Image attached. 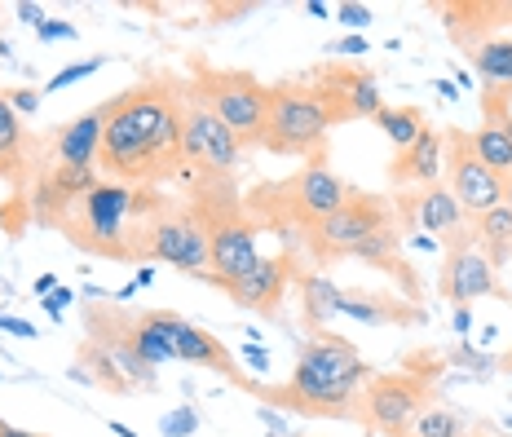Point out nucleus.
<instances>
[{"label":"nucleus","instance_id":"f257e3e1","mask_svg":"<svg viewBox=\"0 0 512 437\" xmlns=\"http://www.w3.org/2000/svg\"><path fill=\"white\" fill-rule=\"evenodd\" d=\"M98 173L106 181L155 190L164 181H190L181 155V111L173 80H146L102 102Z\"/></svg>","mask_w":512,"mask_h":437},{"label":"nucleus","instance_id":"f03ea898","mask_svg":"<svg viewBox=\"0 0 512 437\" xmlns=\"http://www.w3.org/2000/svg\"><path fill=\"white\" fill-rule=\"evenodd\" d=\"M376 371L362 362V354L336 332L301 340L296 371L287 385H248V393L265 407H283L309 420H362V389Z\"/></svg>","mask_w":512,"mask_h":437},{"label":"nucleus","instance_id":"7ed1b4c3","mask_svg":"<svg viewBox=\"0 0 512 437\" xmlns=\"http://www.w3.org/2000/svg\"><path fill=\"white\" fill-rule=\"evenodd\" d=\"M164 204L159 190H137L120 186V181H98L93 190L62 212L53 226L62 230V239L71 248H80L84 257H102V261H151V217Z\"/></svg>","mask_w":512,"mask_h":437},{"label":"nucleus","instance_id":"20e7f679","mask_svg":"<svg viewBox=\"0 0 512 437\" xmlns=\"http://www.w3.org/2000/svg\"><path fill=\"white\" fill-rule=\"evenodd\" d=\"M349 181L332 173V164H301L292 177L261 181L243 195V208L256 221V230H279L292 234V248L305 239L309 230H318L332 212L349 199Z\"/></svg>","mask_w":512,"mask_h":437},{"label":"nucleus","instance_id":"39448f33","mask_svg":"<svg viewBox=\"0 0 512 437\" xmlns=\"http://www.w3.org/2000/svg\"><path fill=\"white\" fill-rule=\"evenodd\" d=\"M336 129L327 102L318 98V89L301 80L270 84V120H265L261 151L270 155H292L305 164H327V133Z\"/></svg>","mask_w":512,"mask_h":437},{"label":"nucleus","instance_id":"423d86ee","mask_svg":"<svg viewBox=\"0 0 512 437\" xmlns=\"http://www.w3.org/2000/svg\"><path fill=\"white\" fill-rule=\"evenodd\" d=\"M186 84H190V93L239 137L243 151H248V146L261 151L265 120H270V84H261L252 71L208 67V62H195Z\"/></svg>","mask_w":512,"mask_h":437},{"label":"nucleus","instance_id":"0eeeda50","mask_svg":"<svg viewBox=\"0 0 512 437\" xmlns=\"http://www.w3.org/2000/svg\"><path fill=\"white\" fill-rule=\"evenodd\" d=\"M446 371V358L433 354L424 371H376L362 389V433L371 437H407L415 415L437 402V376Z\"/></svg>","mask_w":512,"mask_h":437},{"label":"nucleus","instance_id":"6e6552de","mask_svg":"<svg viewBox=\"0 0 512 437\" xmlns=\"http://www.w3.org/2000/svg\"><path fill=\"white\" fill-rule=\"evenodd\" d=\"M384 226H398V208L389 195L376 190H349V199L318 230H309L296 252H305L309 265H332L340 257H358Z\"/></svg>","mask_w":512,"mask_h":437},{"label":"nucleus","instance_id":"1a4fd4ad","mask_svg":"<svg viewBox=\"0 0 512 437\" xmlns=\"http://www.w3.org/2000/svg\"><path fill=\"white\" fill-rule=\"evenodd\" d=\"M177 111H181V155L190 177H234L243 159V146L204 102L190 93L186 80H177Z\"/></svg>","mask_w":512,"mask_h":437},{"label":"nucleus","instance_id":"9d476101","mask_svg":"<svg viewBox=\"0 0 512 437\" xmlns=\"http://www.w3.org/2000/svg\"><path fill=\"white\" fill-rule=\"evenodd\" d=\"M151 261H168L181 274H195L208 283V261H212V243H208V226L199 221V212L186 199H168L155 208L151 217Z\"/></svg>","mask_w":512,"mask_h":437},{"label":"nucleus","instance_id":"9b49d317","mask_svg":"<svg viewBox=\"0 0 512 437\" xmlns=\"http://www.w3.org/2000/svg\"><path fill=\"white\" fill-rule=\"evenodd\" d=\"M318 89V98L327 102L336 124H354V120H376L384 111L380 84L362 62H323L305 76Z\"/></svg>","mask_w":512,"mask_h":437},{"label":"nucleus","instance_id":"f8f14e48","mask_svg":"<svg viewBox=\"0 0 512 437\" xmlns=\"http://www.w3.org/2000/svg\"><path fill=\"white\" fill-rule=\"evenodd\" d=\"M442 173H446V190L455 195V204L464 208L468 221L504 204V177L490 173L482 159L473 155L464 129H446V164H442Z\"/></svg>","mask_w":512,"mask_h":437},{"label":"nucleus","instance_id":"ddd939ff","mask_svg":"<svg viewBox=\"0 0 512 437\" xmlns=\"http://www.w3.org/2000/svg\"><path fill=\"white\" fill-rule=\"evenodd\" d=\"M398 208V226L407 230H433V239L446 248H460V243H473V230H468L464 208L455 204V195L446 190V181H433L424 190H398L393 199Z\"/></svg>","mask_w":512,"mask_h":437},{"label":"nucleus","instance_id":"4468645a","mask_svg":"<svg viewBox=\"0 0 512 437\" xmlns=\"http://www.w3.org/2000/svg\"><path fill=\"white\" fill-rule=\"evenodd\" d=\"M301 279V252L296 248H283L274 257H261L243 274L239 283H230V301L239 309H252L256 318H283V296H287V283Z\"/></svg>","mask_w":512,"mask_h":437},{"label":"nucleus","instance_id":"2eb2a0df","mask_svg":"<svg viewBox=\"0 0 512 437\" xmlns=\"http://www.w3.org/2000/svg\"><path fill=\"white\" fill-rule=\"evenodd\" d=\"M437 292L446 296L455 309H468L482 296H499V301H512V292L504 287V279L495 274L482 252L473 243H460V248H446V265L437 274Z\"/></svg>","mask_w":512,"mask_h":437},{"label":"nucleus","instance_id":"dca6fc26","mask_svg":"<svg viewBox=\"0 0 512 437\" xmlns=\"http://www.w3.org/2000/svg\"><path fill=\"white\" fill-rule=\"evenodd\" d=\"M168 345H173V362H190V367H208L217 371V376H226L234 389H248L252 380L239 371V362H234V354L226 345H221V336L204 332V327L186 323L181 314L168 318Z\"/></svg>","mask_w":512,"mask_h":437},{"label":"nucleus","instance_id":"f3484780","mask_svg":"<svg viewBox=\"0 0 512 437\" xmlns=\"http://www.w3.org/2000/svg\"><path fill=\"white\" fill-rule=\"evenodd\" d=\"M437 14H442V27L451 31L455 45L473 49L512 27V0H446V5H437Z\"/></svg>","mask_w":512,"mask_h":437},{"label":"nucleus","instance_id":"a211bd4d","mask_svg":"<svg viewBox=\"0 0 512 437\" xmlns=\"http://www.w3.org/2000/svg\"><path fill=\"white\" fill-rule=\"evenodd\" d=\"M336 318H354L362 327H420L429 314H424V305H415L398 292H362V287H354V292H340Z\"/></svg>","mask_w":512,"mask_h":437},{"label":"nucleus","instance_id":"6ab92c4d","mask_svg":"<svg viewBox=\"0 0 512 437\" xmlns=\"http://www.w3.org/2000/svg\"><path fill=\"white\" fill-rule=\"evenodd\" d=\"M442 164H446V133L429 124L407 151L393 155L389 181L398 190H424V186H433V181H442Z\"/></svg>","mask_w":512,"mask_h":437},{"label":"nucleus","instance_id":"aec40b11","mask_svg":"<svg viewBox=\"0 0 512 437\" xmlns=\"http://www.w3.org/2000/svg\"><path fill=\"white\" fill-rule=\"evenodd\" d=\"M98 151H102V106L76 115L53 137V164L62 168H98Z\"/></svg>","mask_w":512,"mask_h":437},{"label":"nucleus","instance_id":"412c9836","mask_svg":"<svg viewBox=\"0 0 512 437\" xmlns=\"http://www.w3.org/2000/svg\"><path fill=\"white\" fill-rule=\"evenodd\" d=\"M296 287H301V323H305V332H309V336L332 332L340 287L327 279V274H318V270H301Z\"/></svg>","mask_w":512,"mask_h":437},{"label":"nucleus","instance_id":"4be33fe9","mask_svg":"<svg viewBox=\"0 0 512 437\" xmlns=\"http://www.w3.org/2000/svg\"><path fill=\"white\" fill-rule=\"evenodd\" d=\"M468 230H473V248L482 252L495 270L512 261V208L508 204H499V208L482 212V217H473L468 221Z\"/></svg>","mask_w":512,"mask_h":437},{"label":"nucleus","instance_id":"5701e85b","mask_svg":"<svg viewBox=\"0 0 512 437\" xmlns=\"http://www.w3.org/2000/svg\"><path fill=\"white\" fill-rule=\"evenodd\" d=\"M482 89H512V36H490L482 45L468 49Z\"/></svg>","mask_w":512,"mask_h":437},{"label":"nucleus","instance_id":"b1692460","mask_svg":"<svg viewBox=\"0 0 512 437\" xmlns=\"http://www.w3.org/2000/svg\"><path fill=\"white\" fill-rule=\"evenodd\" d=\"M371 124H380V133L389 137L398 151H407L415 137L429 129V115H424L420 106H384V111H380Z\"/></svg>","mask_w":512,"mask_h":437},{"label":"nucleus","instance_id":"393cba45","mask_svg":"<svg viewBox=\"0 0 512 437\" xmlns=\"http://www.w3.org/2000/svg\"><path fill=\"white\" fill-rule=\"evenodd\" d=\"M407 437H468V415L451 402H433L415 415L411 433Z\"/></svg>","mask_w":512,"mask_h":437},{"label":"nucleus","instance_id":"a878e982","mask_svg":"<svg viewBox=\"0 0 512 437\" xmlns=\"http://www.w3.org/2000/svg\"><path fill=\"white\" fill-rule=\"evenodd\" d=\"M468 146H473V155L482 159L490 173H499V177L512 173V137L508 133L486 129V124H482L477 133H468Z\"/></svg>","mask_w":512,"mask_h":437},{"label":"nucleus","instance_id":"bb28decb","mask_svg":"<svg viewBox=\"0 0 512 437\" xmlns=\"http://www.w3.org/2000/svg\"><path fill=\"white\" fill-rule=\"evenodd\" d=\"M482 120L512 137V89H482Z\"/></svg>","mask_w":512,"mask_h":437},{"label":"nucleus","instance_id":"cd10ccee","mask_svg":"<svg viewBox=\"0 0 512 437\" xmlns=\"http://www.w3.org/2000/svg\"><path fill=\"white\" fill-rule=\"evenodd\" d=\"M23 146V124H18V111L9 106V98L0 93V155H18Z\"/></svg>","mask_w":512,"mask_h":437},{"label":"nucleus","instance_id":"c85d7f7f","mask_svg":"<svg viewBox=\"0 0 512 437\" xmlns=\"http://www.w3.org/2000/svg\"><path fill=\"white\" fill-rule=\"evenodd\" d=\"M102 67V58H89V62H71V67H62L58 76H53L49 84H45V93H58V89H67V84H76V80H89L93 71Z\"/></svg>","mask_w":512,"mask_h":437},{"label":"nucleus","instance_id":"c756f323","mask_svg":"<svg viewBox=\"0 0 512 437\" xmlns=\"http://www.w3.org/2000/svg\"><path fill=\"white\" fill-rule=\"evenodd\" d=\"M336 18L345 27H354V31H362L371 23V5H354V0H345V5H336Z\"/></svg>","mask_w":512,"mask_h":437},{"label":"nucleus","instance_id":"7c9ffc66","mask_svg":"<svg viewBox=\"0 0 512 437\" xmlns=\"http://www.w3.org/2000/svg\"><path fill=\"white\" fill-rule=\"evenodd\" d=\"M195 411H190V407H181V411H173V415H168V420H164V433L168 437H186V433H195Z\"/></svg>","mask_w":512,"mask_h":437},{"label":"nucleus","instance_id":"2f4dec72","mask_svg":"<svg viewBox=\"0 0 512 437\" xmlns=\"http://www.w3.org/2000/svg\"><path fill=\"white\" fill-rule=\"evenodd\" d=\"M5 98H9V106H14L18 115H31V111L40 106V93H36V89H9Z\"/></svg>","mask_w":512,"mask_h":437},{"label":"nucleus","instance_id":"473e14b6","mask_svg":"<svg viewBox=\"0 0 512 437\" xmlns=\"http://www.w3.org/2000/svg\"><path fill=\"white\" fill-rule=\"evenodd\" d=\"M252 0H239V5H212L208 9V14H212V23H234V18H239V14H252Z\"/></svg>","mask_w":512,"mask_h":437},{"label":"nucleus","instance_id":"72a5a7b5","mask_svg":"<svg viewBox=\"0 0 512 437\" xmlns=\"http://www.w3.org/2000/svg\"><path fill=\"white\" fill-rule=\"evenodd\" d=\"M36 36L40 40H76V27H71V23H49V18H45V23L36 27Z\"/></svg>","mask_w":512,"mask_h":437},{"label":"nucleus","instance_id":"f704fd0d","mask_svg":"<svg viewBox=\"0 0 512 437\" xmlns=\"http://www.w3.org/2000/svg\"><path fill=\"white\" fill-rule=\"evenodd\" d=\"M0 327H5V332H14V336H23V340L36 336V327L23 323V318H5V314H0Z\"/></svg>","mask_w":512,"mask_h":437},{"label":"nucleus","instance_id":"c9c22d12","mask_svg":"<svg viewBox=\"0 0 512 437\" xmlns=\"http://www.w3.org/2000/svg\"><path fill=\"white\" fill-rule=\"evenodd\" d=\"M67 301H71V292H67V287H58V292H49V296H45V301H40V305H45L49 314L58 318V314H62V305H67Z\"/></svg>","mask_w":512,"mask_h":437},{"label":"nucleus","instance_id":"e433bc0d","mask_svg":"<svg viewBox=\"0 0 512 437\" xmlns=\"http://www.w3.org/2000/svg\"><path fill=\"white\" fill-rule=\"evenodd\" d=\"M367 49H371V45H367L362 36H345L340 45H332V53H349V58H354V53H367Z\"/></svg>","mask_w":512,"mask_h":437},{"label":"nucleus","instance_id":"4c0bfd02","mask_svg":"<svg viewBox=\"0 0 512 437\" xmlns=\"http://www.w3.org/2000/svg\"><path fill=\"white\" fill-rule=\"evenodd\" d=\"M468 327H473V309H455V332L468 336Z\"/></svg>","mask_w":512,"mask_h":437},{"label":"nucleus","instance_id":"58836bf2","mask_svg":"<svg viewBox=\"0 0 512 437\" xmlns=\"http://www.w3.org/2000/svg\"><path fill=\"white\" fill-rule=\"evenodd\" d=\"M49 292H58V279H53V274H40V279H36V296H49Z\"/></svg>","mask_w":512,"mask_h":437},{"label":"nucleus","instance_id":"ea45409f","mask_svg":"<svg viewBox=\"0 0 512 437\" xmlns=\"http://www.w3.org/2000/svg\"><path fill=\"white\" fill-rule=\"evenodd\" d=\"M248 362L256 371H265V367H270V354H265V349H248Z\"/></svg>","mask_w":512,"mask_h":437},{"label":"nucleus","instance_id":"a19ab883","mask_svg":"<svg viewBox=\"0 0 512 437\" xmlns=\"http://www.w3.org/2000/svg\"><path fill=\"white\" fill-rule=\"evenodd\" d=\"M18 14H23V18H27V23H36V27H40V23H45V18H40V9H36V5H18Z\"/></svg>","mask_w":512,"mask_h":437},{"label":"nucleus","instance_id":"79ce46f5","mask_svg":"<svg viewBox=\"0 0 512 437\" xmlns=\"http://www.w3.org/2000/svg\"><path fill=\"white\" fill-rule=\"evenodd\" d=\"M0 437H40V433H23V429H9V424L0 420Z\"/></svg>","mask_w":512,"mask_h":437},{"label":"nucleus","instance_id":"37998d69","mask_svg":"<svg viewBox=\"0 0 512 437\" xmlns=\"http://www.w3.org/2000/svg\"><path fill=\"white\" fill-rule=\"evenodd\" d=\"M305 9H309V14H314V18H327V5H323V0H309Z\"/></svg>","mask_w":512,"mask_h":437},{"label":"nucleus","instance_id":"c03bdc74","mask_svg":"<svg viewBox=\"0 0 512 437\" xmlns=\"http://www.w3.org/2000/svg\"><path fill=\"white\" fill-rule=\"evenodd\" d=\"M151 279H155V270H151V265H142V270H137V287H146Z\"/></svg>","mask_w":512,"mask_h":437},{"label":"nucleus","instance_id":"a18cd8bd","mask_svg":"<svg viewBox=\"0 0 512 437\" xmlns=\"http://www.w3.org/2000/svg\"><path fill=\"white\" fill-rule=\"evenodd\" d=\"M504 204H508V208H512V173H508V177H504Z\"/></svg>","mask_w":512,"mask_h":437},{"label":"nucleus","instance_id":"49530a36","mask_svg":"<svg viewBox=\"0 0 512 437\" xmlns=\"http://www.w3.org/2000/svg\"><path fill=\"white\" fill-rule=\"evenodd\" d=\"M499 367H504V371H512V349H508L504 358H499Z\"/></svg>","mask_w":512,"mask_h":437},{"label":"nucleus","instance_id":"de8ad7c7","mask_svg":"<svg viewBox=\"0 0 512 437\" xmlns=\"http://www.w3.org/2000/svg\"><path fill=\"white\" fill-rule=\"evenodd\" d=\"M468 437H495V433H490V429H477V433H468Z\"/></svg>","mask_w":512,"mask_h":437}]
</instances>
